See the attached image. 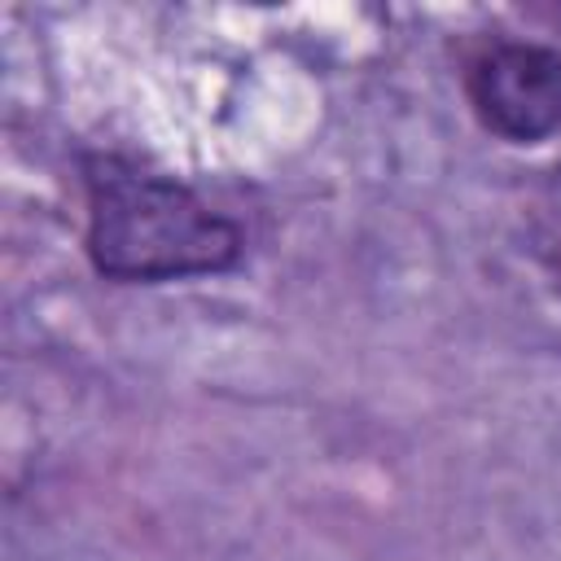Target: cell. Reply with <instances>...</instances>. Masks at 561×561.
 Segmentation results:
<instances>
[{"mask_svg": "<svg viewBox=\"0 0 561 561\" xmlns=\"http://www.w3.org/2000/svg\"><path fill=\"white\" fill-rule=\"evenodd\" d=\"M83 254L101 280L167 285L224 276L245 259V228L193 184L118 149L79 153Z\"/></svg>", "mask_w": 561, "mask_h": 561, "instance_id": "1", "label": "cell"}, {"mask_svg": "<svg viewBox=\"0 0 561 561\" xmlns=\"http://www.w3.org/2000/svg\"><path fill=\"white\" fill-rule=\"evenodd\" d=\"M465 101L504 145H543L561 131V48L491 39L465 61Z\"/></svg>", "mask_w": 561, "mask_h": 561, "instance_id": "2", "label": "cell"}, {"mask_svg": "<svg viewBox=\"0 0 561 561\" xmlns=\"http://www.w3.org/2000/svg\"><path fill=\"white\" fill-rule=\"evenodd\" d=\"M552 272H557V280H561V250L552 254Z\"/></svg>", "mask_w": 561, "mask_h": 561, "instance_id": "3", "label": "cell"}]
</instances>
